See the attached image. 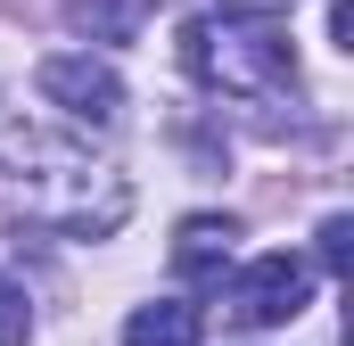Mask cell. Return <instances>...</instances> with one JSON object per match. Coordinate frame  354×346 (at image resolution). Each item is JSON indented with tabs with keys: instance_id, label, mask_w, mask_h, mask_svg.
Returning a JSON list of instances; mask_svg holds the SVG:
<instances>
[{
	"instance_id": "cell-7",
	"label": "cell",
	"mask_w": 354,
	"mask_h": 346,
	"mask_svg": "<svg viewBox=\"0 0 354 346\" xmlns=\"http://www.w3.org/2000/svg\"><path fill=\"white\" fill-rule=\"evenodd\" d=\"M149 8H157V0H66V25L91 33V42H132V33L149 25Z\"/></svg>"
},
{
	"instance_id": "cell-8",
	"label": "cell",
	"mask_w": 354,
	"mask_h": 346,
	"mask_svg": "<svg viewBox=\"0 0 354 346\" xmlns=\"http://www.w3.org/2000/svg\"><path fill=\"white\" fill-rule=\"evenodd\" d=\"M25 330H33V305H25V289L0 272V346H25Z\"/></svg>"
},
{
	"instance_id": "cell-4",
	"label": "cell",
	"mask_w": 354,
	"mask_h": 346,
	"mask_svg": "<svg viewBox=\"0 0 354 346\" xmlns=\"http://www.w3.org/2000/svg\"><path fill=\"white\" fill-rule=\"evenodd\" d=\"M41 99L58 107V116H75V124H115L124 116V75L107 66V58H91V50H58V58H41Z\"/></svg>"
},
{
	"instance_id": "cell-2",
	"label": "cell",
	"mask_w": 354,
	"mask_h": 346,
	"mask_svg": "<svg viewBox=\"0 0 354 346\" xmlns=\"http://www.w3.org/2000/svg\"><path fill=\"white\" fill-rule=\"evenodd\" d=\"M0 157L17 165V190H25V206L33 215H50L58 231H75V239H99V231H115L124 223V181L83 157V149H66V140H50V132H8L0 140Z\"/></svg>"
},
{
	"instance_id": "cell-9",
	"label": "cell",
	"mask_w": 354,
	"mask_h": 346,
	"mask_svg": "<svg viewBox=\"0 0 354 346\" xmlns=\"http://www.w3.org/2000/svg\"><path fill=\"white\" fill-rule=\"evenodd\" d=\"M346 248H354V223H346V215H330V223H322V248H313L322 272H346Z\"/></svg>"
},
{
	"instance_id": "cell-3",
	"label": "cell",
	"mask_w": 354,
	"mask_h": 346,
	"mask_svg": "<svg viewBox=\"0 0 354 346\" xmlns=\"http://www.w3.org/2000/svg\"><path fill=\"white\" fill-rule=\"evenodd\" d=\"M231 322L239 330H280V322H297L305 305H313V264L288 256V248H272V256H256L239 280H231Z\"/></svg>"
},
{
	"instance_id": "cell-5",
	"label": "cell",
	"mask_w": 354,
	"mask_h": 346,
	"mask_svg": "<svg viewBox=\"0 0 354 346\" xmlns=\"http://www.w3.org/2000/svg\"><path fill=\"white\" fill-rule=\"evenodd\" d=\"M231 248H239V223H231V215H189L174 231V272L181 280H223Z\"/></svg>"
},
{
	"instance_id": "cell-6",
	"label": "cell",
	"mask_w": 354,
	"mask_h": 346,
	"mask_svg": "<svg viewBox=\"0 0 354 346\" xmlns=\"http://www.w3.org/2000/svg\"><path fill=\"white\" fill-rule=\"evenodd\" d=\"M198 330H206V313L189 297H157L124 322V346H198Z\"/></svg>"
},
{
	"instance_id": "cell-1",
	"label": "cell",
	"mask_w": 354,
	"mask_h": 346,
	"mask_svg": "<svg viewBox=\"0 0 354 346\" xmlns=\"http://www.w3.org/2000/svg\"><path fill=\"white\" fill-rule=\"evenodd\" d=\"M181 66L206 91L231 99H288L297 91V50L272 8H206L181 25Z\"/></svg>"
}]
</instances>
